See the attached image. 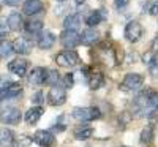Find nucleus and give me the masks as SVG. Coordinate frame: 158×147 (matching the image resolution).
<instances>
[{"label":"nucleus","instance_id":"1","mask_svg":"<svg viewBox=\"0 0 158 147\" xmlns=\"http://www.w3.org/2000/svg\"><path fill=\"white\" fill-rule=\"evenodd\" d=\"M131 116L141 119V117H156L158 116V90L152 87L141 89L138 95L131 103Z\"/></svg>","mask_w":158,"mask_h":147},{"label":"nucleus","instance_id":"2","mask_svg":"<svg viewBox=\"0 0 158 147\" xmlns=\"http://www.w3.org/2000/svg\"><path fill=\"white\" fill-rule=\"evenodd\" d=\"M71 116L79 122H94L101 119V111L95 106H76L71 111Z\"/></svg>","mask_w":158,"mask_h":147},{"label":"nucleus","instance_id":"3","mask_svg":"<svg viewBox=\"0 0 158 147\" xmlns=\"http://www.w3.org/2000/svg\"><path fill=\"white\" fill-rule=\"evenodd\" d=\"M142 86H144V76L141 73H128L125 74L118 89L125 93H136L142 89Z\"/></svg>","mask_w":158,"mask_h":147},{"label":"nucleus","instance_id":"4","mask_svg":"<svg viewBox=\"0 0 158 147\" xmlns=\"http://www.w3.org/2000/svg\"><path fill=\"white\" fill-rule=\"evenodd\" d=\"M56 63L62 68H76L81 65V57L74 49H65L56 56Z\"/></svg>","mask_w":158,"mask_h":147},{"label":"nucleus","instance_id":"5","mask_svg":"<svg viewBox=\"0 0 158 147\" xmlns=\"http://www.w3.org/2000/svg\"><path fill=\"white\" fill-rule=\"evenodd\" d=\"M48 103L51 106H62L67 103V89L60 84L51 86L48 92Z\"/></svg>","mask_w":158,"mask_h":147},{"label":"nucleus","instance_id":"6","mask_svg":"<svg viewBox=\"0 0 158 147\" xmlns=\"http://www.w3.org/2000/svg\"><path fill=\"white\" fill-rule=\"evenodd\" d=\"M142 25H141V22L139 21H130V22H127V25H125V30H123V36L127 38V41H130V43H138L139 40H141V36H142Z\"/></svg>","mask_w":158,"mask_h":147},{"label":"nucleus","instance_id":"7","mask_svg":"<svg viewBox=\"0 0 158 147\" xmlns=\"http://www.w3.org/2000/svg\"><path fill=\"white\" fill-rule=\"evenodd\" d=\"M21 119H22V114L19 108H15V106H6L0 112V122L6 125H18L21 122Z\"/></svg>","mask_w":158,"mask_h":147},{"label":"nucleus","instance_id":"8","mask_svg":"<svg viewBox=\"0 0 158 147\" xmlns=\"http://www.w3.org/2000/svg\"><path fill=\"white\" fill-rule=\"evenodd\" d=\"M11 44H13V52H16L19 56H29L33 49V41L27 36H18Z\"/></svg>","mask_w":158,"mask_h":147},{"label":"nucleus","instance_id":"9","mask_svg":"<svg viewBox=\"0 0 158 147\" xmlns=\"http://www.w3.org/2000/svg\"><path fill=\"white\" fill-rule=\"evenodd\" d=\"M48 78V68H43V66H35V68L27 74V82L32 87H40L46 82Z\"/></svg>","mask_w":158,"mask_h":147},{"label":"nucleus","instance_id":"10","mask_svg":"<svg viewBox=\"0 0 158 147\" xmlns=\"http://www.w3.org/2000/svg\"><path fill=\"white\" fill-rule=\"evenodd\" d=\"M60 44L65 49H74L77 44H81V36L76 30H63L60 33Z\"/></svg>","mask_w":158,"mask_h":147},{"label":"nucleus","instance_id":"11","mask_svg":"<svg viewBox=\"0 0 158 147\" xmlns=\"http://www.w3.org/2000/svg\"><path fill=\"white\" fill-rule=\"evenodd\" d=\"M33 142L38 144L40 147H51L56 142V136L49 130H38L33 135Z\"/></svg>","mask_w":158,"mask_h":147},{"label":"nucleus","instance_id":"12","mask_svg":"<svg viewBox=\"0 0 158 147\" xmlns=\"http://www.w3.org/2000/svg\"><path fill=\"white\" fill-rule=\"evenodd\" d=\"M44 3L41 0H25L22 3V13L25 16H36L44 13Z\"/></svg>","mask_w":158,"mask_h":147},{"label":"nucleus","instance_id":"13","mask_svg":"<svg viewBox=\"0 0 158 147\" xmlns=\"http://www.w3.org/2000/svg\"><path fill=\"white\" fill-rule=\"evenodd\" d=\"M27 68H29V62L25 60V59H21V57L13 59V60L8 63V70H10V73L16 74V76H19V78L27 76Z\"/></svg>","mask_w":158,"mask_h":147},{"label":"nucleus","instance_id":"14","mask_svg":"<svg viewBox=\"0 0 158 147\" xmlns=\"http://www.w3.org/2000/svg\"><path fill=\"white\" fill-rule=\"evenodd\" d=\"M108 19V13L104 11L103 8H100V10H92L89 15H87V18H85V24L89 25V27H97V25H100L101 22H104Z\"/></svg>","mask_w":158,"mask_h":147},{"label":"nucleus","instance_id":"15","mask_svg":"<svg viewBox=\"0 0 158 147\" xmlns=\"http://www.w3.org/2000/svg\"><path fill=\"white\" fill-rule=\"evenodd\" d=\"M56 43V35L49 32V30H43L41 33L38 35V41H36V46L40 49H43V51H48L51 49L52 46H54Z\"/></svg>","mask_w":158,"mask_h":147},{"label":"nucleus","instance_id":"16","mask_svg":"<svg viewBox=\"0 0 158 147\" xmlns=\"http://www.w3.org/2000/svg\"><path fill=\"white\" fill-rule=\"evenodd\" d=\"M81 36V43L85 44V46H94L95 43H98L100 40V32L94 27H89L85 30H82V33L79 35Z\"/></svg>","mask_w":158,"mask_h":147},{"label":"nucleus","instance_id":"17","mask_svg":"<svg viewBox=\"0 0 158 147\" xmlns=\"http://www.w3.org/2000/svg\"><path fill=\"white\" fill-rule=\"evenodd\" d=\"M43 112H44L43 106H33V108H30L27 112L24 114L25 124H27V125H36V124H38V120L41 119Z\"/></svg>","mask_w":158,"mask_h":147},{"label":"nucleus","instance_id":"18","mask_svg":"<svg viewBox=\"0 0 158 147\" xmlns=\"http://www.w3.org/2000/svg\"><path fill=\"white\" fill-rule=\"evenodd\" d=\"M22 93V86L19 82L13 81L5 90L0 92V100H10V98H18Z\"/></svg>","mask_w":158,"mask_h":147},{"label":"nucleus","instance_id":"19","mask_svg":"<svg viewBox=\"0 0 158 147\" xmlns=\"http://www.w3.org/2000/svg\"><path fill=\"white\" fill-rule=\"evenodd\" d=\"M144 63H146L149 73L152 74V78L158 79V56L153 54V52H147L146 56H144Z\"/></svg>","mask_w":158,"mask_h":147},{"label":"nucleus","instance_id":"20","mask_svg":"<svg viewBox=\"0 0 158 147\" xmlns=\"http://www.w3.org/2000/svg\"><path fill=\"white\" fill-rule=\"evenodd\" d=\"M81 24H82V18L79 13H70V15L65 18L63 21V29L65 30H76L81 27Z\"/></svg>","mask_w":158,"mask_h":147},{"label":"nucleus","instance_id":"21","mask_svg":"<svg viewBox=\"0 0 158 147\" xmlns=\"http://www.w3.org/2000/svg\"><path fill=\"white\" fill-rule=\"evenodd\" d=\"M6 22H8L10 30H13V32H19V30H22V29H24V24H25L22 15H21V13H18V11L11 13V15L6 18Z\"/></svg>","mask_w":158,"mask_h":147},{"label":"nucleus","instance_id":"22","mask_svg":"<svg viewBox=\"0 0 158 147\" xmlns=\"http://www.w3.org/2000/svg\"><path fill=\"white\" fill-rule=\"evenodd\" d=\"M87 84L92 90H98L104 86V74L100 71H90V74L87 76Z\"/></svg>","mask_w":158,"mask_h":147},{"label":"nucleus","instance_id":"23","mask_svg":"<svg viewBox=\"0 0 158 147\" xmlns=\"http://www.w3.org/2000/svg\"><path fill=\"white\" fill-rule=\"evenodd\" d=\"M24 29L29 35H40L44 30V24L43 21H38V19H30L29 22L24 24Z\"/></svg>","mask_w":158,"mask_h":147},{"label":"nucleus","instance_id":"24","mask_svg":"<svg viewBox=\"0 0 158 147\" xmlns=\"http://www.w3.org/2000/svg\"><path fill=\"white\" fill-rule=\"evenodd\" d=\"M100 54H101V62H104L108 66H114L117 63V56H115L114 49H111V48H101Z\"/></svg>","mask_w":158,"mask_h":147},{"label":"nucleus","instance_id":"25","mask_svg":"<svg viewBox=\"0 0 158 147\" xmlns=\"http://www.w3.org/2000/svg\"><path fill=\"white\" fill-rule=\"evenodd\" d=\"M94 136V128L89 125H81L74 130V138L77 141H87Z\"/></svg>","mask_w":158,"mask_h":147},{"label":"nucleus","instance_id":"26","mask_svg":"<svg viewBox=\"0 0 158 147\" xmlns=\"http://www.w3.org/2000/svg\"><path fill=\"white\" fill-rule=\"evenodd\" d=\"M15 142V133L10 128H0V147H11Z\"/></svg>","mask_w":158,"mask_h":147},{"label":"nucleus","instance_id":"27","mask_svg":"<svg viewBox=\"0 0 158 147\" xmlns=\"http://www.w3.org/2000/svg\"><path fill=\"white\" fill-rule=\"evenodd\" d=\"M139 141H141L142 145L152 144V141H153V127H152V125H147L146 128H142L141 136H139Z\"/></svg>","mask_w":158,"mask_h":147},{"label":"nucleus","instance_id":"28","mask_svg":"<svg viewBox=\"0 0 158 147\" xmlns=\"http://www.w3.org/2000/svg\"><path fill=\"white\" fill-rule=\"evenodd\" d=\"M13 54V44L8 40H0V59H6Z\"/></svg>","mask_w":158,"mask_h":147},{"label":"nucleus","instance_id":"29","mask_svg":"<svg viewBox=\"0 0 158 147\" xmlns=\"http://www.w3.org/2000/svg\"><path fill=\"white\" fill-rule=\"evenodd\" d=\"M46 82L51 86H56L60 82V73L57 70H48V78H46Z\"/></svg>","mask_w":158,"mask_h":147},{"label":"nucleus","instance_id":"30","mask_svg":"<svg viewBox=\"0 0 158 147\" xmlns=\"http://www.w3.org/2000/svg\"><path fill=\"white\" fill-rule=\"evenodd\" d=\"M10 32V27H8V22H6V18H2L0 16V40H3V36H6Z\"/></svg>","mask_w":158,"mask_h":147},{"label":"nucleus","instance_id":"31","mask_svg":"<svg viewBox=\"0 0 158 147\" xmlns=\"http://www.w3.org/2000/svg\"><path fill=\"white\" fill-rule=\"evenodd\" d=\"M73 86H74V74L73 73L65 74V78H63V87L65 89H71Z\"/></svg>","mask_w":158,"mask_h":147},{"label":"nucleus","instance_id":"32","mask_svg":"<svg viewBox=\"0 0 158 147\" xmlns=\"http://www.w3.org/2000/svg\"><path fill=\"white\" fill-rule=\"evenodd\" d=\"M43 100H44V95H43V92H36L35 95L32 97V101H33L35 104H38V106L43 103Z\"/></svg>","mask_w":158,"mask_h":147},{"label":"nucleus","instance_id":"33","mask_svg":"<svg viewBox=\"0 0 158 147\" xmlns=\"http://www.w3.org/2000/svg\"><path fill=\"white\" fill-rule=\"evenodd\" d=\"M149 15L150 16H158V0H153L150 8H149Z\"/></svg>","mask_w":158,"mask_h":147},{"label":"nucleus","instance_id":"34","mask_svg":"<svg viewBox=\"0 0 158 147\" xmlns=\"http://www.w3.org/2000/svg\"><path fill=\"white\" fill-rule=\"evenodd\" d=\"M128 3H130V0H114L115 8H125Z\"/></svg>","mask_w":158,"mask_h":147},{"label":"nucleus","instance_id":"35","mask_svg":"<svg viewBox=\"0 0 158 147\" xmlns=\"http://www.w3.org/2000/svg\"><path fill=\"white\" fill-rule=\"evenodd\" d=\"M5 2V5H8V6H18L22 0H3Z\"/></svg>","mask_w":158,"mask_h":147},{"label":"nucleus","instance_id":"36","mask_svg":"<svg viewBox=\"0 0 158 147\" xmlns=\"http://www.w3.org/2000/svg\"><path fill=\"white\" fill-rule=\"evenodd\" d=\"M152 52L158 56V36H156V38L153 40V41H152Z\"/></svg>","mask_w":158,"mask_h":147},{"label":"nucleus","instance_id":"37","mask_svg":"<svg viewBox=\"0 0 158 147\" xmlns=\"http://www.w3.org/2000/svg\"><path fill=\"white\" fill-rule=\"evenodd\" d=\"M51 130H52V131H57V133H60V131H63V130H65V125H63V124H57V125L52 127Z\"/></svg>","mask_w":158,"mask_h":147},{"label":"nucleus","instance_id":"38","mask_svg":"<svg viewBox=\"0 0 158 147\" xmlns=\"http://www.w3.org/2000/svg\"><path fill=\"white\" fill-rule=\"evenodd\" d=\"M74 2H76L77 5H82V3H85V0H74Z\"/></svg>","mask_w":158,"mask_h":147},{"label":"nucleus","instance_id":"39","mask_svg":"<svg viewBox=\"0 0 158 147\" xmlns=\"http://www.w3.org/2000/svg\"><path fill=\"white\" fill-rule=\"evenodd\" d=\"M56 2H57V3H65L67 0H56Z\"/></svg>","mask_w":158,"mask_h":147},{"label":"nucleus","instance_id":"40","mask_svg":"<svg viewBox=\"0 0 158 147\" xmlns=\"http://www.w3.org/2000/svg\"><path fill=\"white\" fill-rule=\"evenodd\" d=\"M2 3H5V2H3V0H0V5H2Z\"/></svg>","mask_w":158,"mask_h":147},{"label":"nucleus","instance_id":"41","mask_svg":"<svg viewBox=\"0 0 158 147\" xmlns=\"http://www.w3.org/2000/svg\"><path fill=\"white\" fill-rule=\"evenodd\" d=\"M123 147H128V145H123Z\"/></svg>","mask_w":158,"mask_h":147}]
</instances>
